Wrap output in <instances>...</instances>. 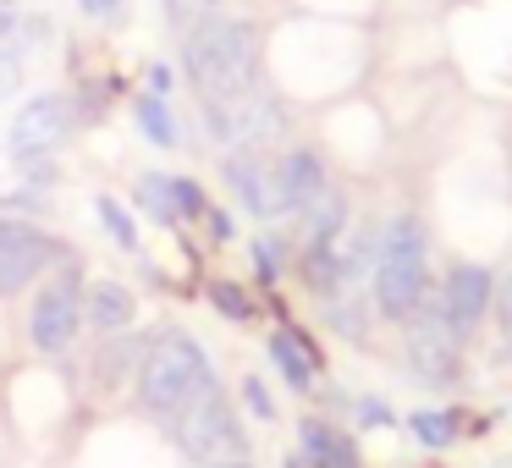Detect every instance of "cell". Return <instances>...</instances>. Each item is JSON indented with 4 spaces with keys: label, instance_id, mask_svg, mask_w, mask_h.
<instances>
[{
    "label": "cell",
    "instance_id": "d4e9b609",
    "mask_svg": "<svg viewBox=\"0 0 512 468\" xmlns=\"http://www.w3.org/2000/svg\"><path fill=\"white\" fill-rule=\"evenodd\" d=\"M243 402H248V408H254V413H259V419H270V413H276V402H270V391H265V386H259V380H254V375H248V380H243Z\"/></svg>",
    "mask_w": 512,
    "mask_h": 468
},
{
    "label": "cell",
    "instance_id": "3957f363",
    "mask_svg": "<svg viewBox=\"0 0 512 468\" xmlns=\"http://www.w3.org/2000/svg\"><path fill=\"white\" fill-rule=\"evenodd\" d=\"M424 287H430V237L413 215H397V221L380 232V254H375V309L386 320H408L419 309Z\"/></svg>",
    "mask_w": 512,
    "mask_h": 468
},
{
    "label": "cell",
    "instance_id": "2e32d148",
    "mask_svg": "<svg viewBox=\"0 0 512 468\" xmlns=\"http://www.w3.org/2000/svg\"><path fill=\"white\" fill-rule=\"evenodd\" d=\"M303 243L309 248H320V243H331V237H342V221H347V199L342 193H331L325 188L314 204H303Z\"/></svg>",
    "mask_w": 512,
    "mask_h": 468
},
{
    "label": "cell",
    "instance_id": "83f0119b",
    "mask_svg": "<svg viewBox=\"0 0 512 468\" xmlns=\"http://www.w3.org/2000/svg\"><path fill=\"white\" fill-rule=\"evenodd\" d=\"M149 94H160V100L171 94V67H155V72H149Z\"/></svg>",
    "mask_w": 512,
    "mask_h": 468
},
{
    "label": "cell",
    "instance_id": "4dcf8cb0",
    "mask_svg": "<svg viewBox=\"0 0 512 468\" xmlns=\"http://www.w3.org/2000/svg\"><path fill=\"white\" fill-rule=\"evenodd\" d=\"M287 468H309V463H303V457H287Z\"/></svg>",
    "mask_w": 512,
    "mask_h": 468
},
{
    "label": "cell",
    "instance_id": "603a6c76",
    "mask_svg": "<svg viewBox=\"0 0 512 468\" xmlns=\"http://www.w3.org/2000/svg\"><path fill=\"white\" fill-rule=\"evenodd\" d=\"M204 6H210V0H166V23L171 28H193Z\"/></svg>",
    "mask_w": 512,
    "mask_h": 468
},
{
    "label": "cell",
    "instance_id": "f1b7e54d",
    "mask_svg": "<svg viewBox=\"0 0 512 468\" xmlns=\"http://www.w3.org/2000/svg\"><path fill=\"white\" fill-rule=\"evenodd\" d=\"M12 28H17V17H12V6H0V39H12Z\"/></svg>",
    "mask_w": 512,
    "mask_h": 468
},
{
    "label": "cell",
    "instance_id": "7402d4cb",
    "mask_svg": "<svg viewBox=\"0 0 512 468\" xmlns=\"http://www.w3.org/2000/svg\"><path fill=\"white\" fill-rule=\"evenodd\" d=\"M171 193H177V215H204L210 210L204 193H199V182H188V177H171Z\"/></svg>",
    "mask_w": 512,
    "mask_h": 468
},
{
    "label": "cell",
    "instance_id": "8fae6325",
    "mask_svg": "<svg viewBox=\"0 0 512 468\" xmlns=\"http://www.w3.org/2000/svg\"><path fill=\"white\" fill-rule=\"evenodd\" d=\"M490 298H496V281H490L485 265H457L452 276H446V292H441V309L446 320H452L457 336H468L479 320H485Z\"/></svg>",
    "mask_w": 512,
    "mask_h": 468
},
{
    "label": "cell",
    "instance_id": "4fadbf2b",
    "mask_svg": "<svg viewBox=\"0 0 512 468\" xmlns=\"http://www.w3.org/2000/svg\"><path fill=\"white\" fill-rule=\"evenodd\" d=\"M281 166V199H287V215H298L303 204H314L325 193V166L314 149H292L287 160H276Z\"/></svg>",
    "mask_w": 512,
    "mask_h": 468
},
{
    "label": "cell",
    "instance_id": "277c9868",
    "mask_svg": "<svg viewBox=\"0 0 512 468\" xmlns=\"http://www.w3.org/2000/svg\"><path fill=\"white\" fill-rule=\"evenodd\" d=\"M171 435H177V446L199 468L226 463V457H243V424H237V408L221 397V386H215L210 397L193 402V408L171 424Z\"/></svg>",
    "mask_w": 512,
    "mask_h": 468
},
{
    "label": "cell",
    "instance_id": "44dd1931",
    "mask_svg": "<svg viewBox=\"0 0 512 468\" xmlns=\"http://www.w3.org/2000/svg\"><path fill=\"white\" fill-rule=\"evenodd\" d=\"M210 303L226 314V320H248V314H254V303H248L243 287H232V281H215V287H210Z\"/></svg>",
    "mask_w": 512,
    "mask_h": 468
},
{
    "label": "cell",
    "instance_id": "f546056e",
    "mask_svg": "<svg viewBox=\"0 0 512 468\" xmlns=\"http://www.w3.org/2000/svg\"><path fill=\"white\" fill-rule=\"evenodd\" d=\"M210 468H254L248 457H226V463H210Z\"/></svg>",
    "mask_w": 512,
    "mask_h": 468
},
{
    "label": "cell",
    "instance_id": "7a4b0ae2",
    "mask_svg": "<svg viewBox=\"0 0 512 468\" xmlns=\"http://www.w3.org/2000/svg\"><path fill=\"white\" fill-rule=\"evenodd\" d=\"M182 61H188V78L204 100H232V94L254 89L259 34L243 17H199V23L188 28Z\"/></svg>",
    "mask_w": 512,
    "mask_h": 468
},
{
    "label": "cell",
    "instance_id": "30bf717a",
    "mask_svg": "<svg viewBox=\"0 0 512 468\" xmlns=\"http://www.w3.org/2000/svg\"><path fill=\"white\" fill-rule=\"evenodd\" d=\"M204 127L215 144H259L276 127V105L259 89H243L232 100H204Z\"/></svg>",
    "mask_w": 512,
    "mask_h": 468
},
{
    "label": "cell",
    "instance_id": "ac0fdd59",
    "mask_svg": "<svg viewBox=\"0 0 512 468\" xmlns=\"http://www.w3.org/2000/svg\"><path fill=\"white\" fill-rule=\"evenodd\" d=\"M138 204H144L155 221H177V193H171V177H166V171H149V177H138Z\"/></svg>",
    "mask_w": 512,
    "mask_h": 468
},
{
    "label": "cell",
    "instance_id": "52a82bcc",
    "mask_svg": "<svg viewBox=\"0 0 512 468\" xmlns=\"http://www.w3.org/2000/svg\"><path fill=\"white\" fill-rule=\"evenodd\" d=\"M72 133V100L67 94H39L23 111L12 116V133H6V155L34 166V160L56 155V144Z\"/></svg>",
    "mask_w": 512,
    "mask_h": 468
},
{
    "label": "cell",
    "instance_id": "ba28073f",
    "mask_svg": "<svg viewBox=\"0 0 512 468\" xmlns=\"http://www.w3.org/2000/svg\"><path fill=\"white\" fill-rule=\"evenodd\" d=\"M61 254L56 237H45L28 221H0V298L23 292L34 276H45L50 259Z\"/></svg>",
    "mask_w": 512,
    "mask_h": 468
},
{
    "label": "cell",
    "instance_id": "8992f818",
    "mask_svg": "<svg viewBox=\"0 0 512 468\" xmlns=\"http://www.w3.org/2000/svg\"><path fill=\"white\" fill-rule=\"evenodd\" d=\"M78 325H83V281H78V265H61L56 276L45 281V292L34 298L28 336H34L39 353H67Z\"/></svg>",
    "mask_w": 512,
    "mask_h": 468
},
{
    "label": "cell",
    "instance_id": "5bb4252c",
    "mask_svg": "<svg viewBox=\"0 0 512 468\" xmlns=\"http://www.w3.org/2000/svg\"><path fill=\"white\" fill-rule=\"evenodd\" d=\"M298 441H303V463L309 468H358L353 441H347L342 430H331L325 419H303Z\"/></svg>",
    "mask_w": 512,
    "mask_h": 468
},
{
    "label": "cell",
    "instance_id": "e0dca14e",
    "mask_svg": "<svg viewBox=\"0 0 512 468\" xmlns=\"http://www.w3.org/2000/svg\"><path fill=\"white\" fill-rule=\"evenodd\" d=\"M138 127H144V138H149V144H160V149L177 144V122H171V111H166L160 94H144V100H138Z\"/></svg>",
    "mask_w": 512,
    "mask_h": 468
},
{
    "label": "cell",
    "instance_id": "ffe728a7",
    "mask_svg": "<svg viewBox=\"0 0 512 468\" xmlns=\"http://www.w3.org/2000/svg\"><path fill=\"white\" fill-rule=\"evenodd\" d=\"M94 215H100V221H105V232H111L122 248H133V243H138L133 221H127V210H122L116 199H105V193H100V199H94Z\"/></svg>",
    "mask_w": 512,
    "mask_h": 468
},
{
    "label": "cell",
    "instance_id": "9c48e42d",
    "mask_svg": "<svg viewBox=\"0 0 512 468\" xmlns=\"http://www.w3.org/2000/svg\"><path fill=\"white\" fill-rule=\"evenodd\" d=\"M226 188H232L237 204H243L248 215H259V221L287 215V199H281V166L265 160L259 149H237V155L226 160Z\"/></svg>",
    "mask_w": 512,
    "mask_h": 468
},
{
    "label": "cell",
    "instance_id": "cb8c5ba5",
    "mask_svg": "<svg viewBox=\"0 0 512 468\" xmlns=\"http://www.w3.org/2000/svg\"><path fill=\"white\" fill-rule=\"evenodd\" d=\"M490 309H496L501 331H507V342H512V276H507V281H496V298H490Z\"/></svg>",
    "mask_w": 512,
    "mask_h": 468
},
{
    "label": "cell",
    "instance_id": "6da1fadb",
    "mask_svg": "<svg viewBox=\"0 0 512 468\" xmlns=\"http://www.w3.org/2000/svg\"><path fill=\"white\" fill-rule=\"evenodd\" d=\"M138 380V408L160 424H177L182 413L193 408L199 397L215 391V369H210V353H204L193 336L182 331H166L133 369Z\"/></svg>",
    "mask_w": 512,
    "mask_h": 468
},
{
    "label": "cell",
    "instance_id": "7c38bea8",
    "mask_svg": "<svg viewBox=\"0 0 512 468\" xmlns=\"http://www.w3.org/2000/svg\"><path fill=\"white\" fill-rule=\"evenodd\" d=\"M83 320L100 336L127 331V325H133V292H127L122 281H89V287H83Z\"/></svg>",
    "mask_w": 512,
    "mask_h": 468
},
{
    "label": "cell",
    "instance_id": "484cf974",
    "mask_svg": "<svg viewBox=\"0 0 512 468\" xmlns=\"http://www.w3.org/2000/svg\"><path fill=\"white\" fill-rule=\"evenodd\" d=\"M254 259H259V276H265V281H276L281 254H276V243H270V237H259V243H254Z\"/></svg>",
    "mask_w": 512,
    "mask_h": 468
},
{
    "label": "cell",
    "instance_id": "4316f807",
    "mask_svg": "<svg viewBox=\"0 0 512 468\" xmlns=\"http://www.w3.org/2000/svg\"><path fill=\"white\" fill-rule=\"evenodd\" d=\"M83 12L89 17H116L122 12V0H83Z\"/></svg>",
    "mask_w": 512,
    "mask_h": 468
},
{
    "label": "cell",
    "instance_id": "5b68a950",
    "mask_svg": "<svg viewBox=\"0 0 512 468\" xmlns=\"http://www.w3.org/2000/svg\"><path fill=\"white\" fill-rule=\"evenodd\" d=\"M408 364H413V375L430 380V386L457 380V364H463V336L452 331L441 298H430V292H424L419 309L408 314Z\"/></svg>",
    "mask_w": 512,
    "mask_h": 468
},
{
    "label": "cell",
    "instance_id": "9a60e30c",
    "mask_svg": "<svg viewBox=\"0 0 512 468\" xmlns=\"http://www.w3.org/2000/svg\"><path fill=\"white\" fill-rule=\"evenodd\" d=\"M270 358H276V369L287 375L292 391H309L314 375H320V358L309 353V342H303L298 331H276V336H270Z\"/></svg>",
    "mask_w": 512,
    "mask_h": 468
},
{
    "label": "cell",
    "instance_id": "d6986e66",
    "mask_svg": "<svg viewBox=\"0 0 512 468\" xmlns=\"http://www.w3.org/2000/svg\"><path fill=\"white\" fill-rule=\"evenodd\" d=\"M408 424H413V435H419L424 446H435V452L457 441V413H430V408H419Z\"/></svg>",
    "mask_w": 512,
    "mask_h": 468
}]
</instances>
